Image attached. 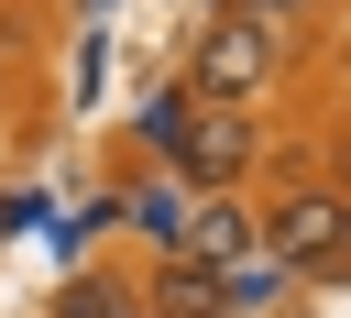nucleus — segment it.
I'll return each instance as SVG.
<instances>
[{
    "label": "nucleus",
    "instance_id": "nucleus-1",
    "mask_svg": "<svg viewBox=\"0 0 351 318\" xmlns=\"http://www.w3.org/2000/svg\"><path fill=\"white\" fill-rule=\"evenodd\" d=\"M143 132H154V143L208 186V197H230V186L252 175V154H263V132H252L241 110H208V99H186V88H176V99H154V121H143Z\"/></svg>",
    "mask_w": 351,
    "mask_h": 318
},
{
    "label": "nucleus",
    "instance_id": "nucleus-2",
    "mask_svg": "<svg viewBox=\"0 0 351 318\" xmlns=\"http://www.w3.org/2000/svg\"><path fill=\"white\" fill-rule=\"evenodd\" d=\"M263 88H274V44H263L252 22H208L197 55H186V99H208V110H252Z\"/></svg>",
    "mask_w": 351,
    "mask_h": 318
},
{
    "label": "nucleus",
    "instance_id": "nucleus-3",
    "mask_svg": "<svg viewBox=\"0 0 351 318\" xmlns=\"http://www.w3.org/2000/svg\"><path fill=\"white\" fill-rule=\"evenodd\" d=\"M252 252H274L285 274H340V186H296V197H274V219L252 230Z\"/></svg>",
    "mask_w": 351,
    "mask_h": 318
},
{
    "label": "nucleus",
    "instance_id": "nucleus-4",
    "mask_svg": "<svg viewBox=\"0 0 351 318\" xmlns=\"http://www.w3.org/2000/svg\"><path fill=\"white\" fill-rule=\"evenodd\" d=\"M241 252H252V208H241V197H208L197 219H176V263L219 274V263H241Z\"/></svg>",
    "mask_w": 351,
    "mask_h": 318
},
{
    "label": "nucleus",
    "instance_id": "nucleus-5",
    "mask_svg": "<svg viewBox=\"0 0 351 318\" xmlns=\"http://www.w3.org/2000/svg\"><path fill=\"white\" fill-rule=\"evenodd\" d=\"M154 318H219L208 274H197V263H165V274H154Z\"/></svg>",
    "mask_w": 351,
    "mask_h": 318
},
{
    "label": "nucleus",
    "instance_id": "nucleus-6",
    "mask_svg": "<svg viewBox=\"0 0 351 318\" xmlns=\"http://www.w3.org/2000/svg\"><path fill=\"white\" fill-rule=\"evenodd\" d=\"M230 22H252V33H263V44H285V33H296V22H318V0H241V11H230Z\"/></svg>",
    "mask_w": 351,
    "mask_h": 318
}]
</instances>
